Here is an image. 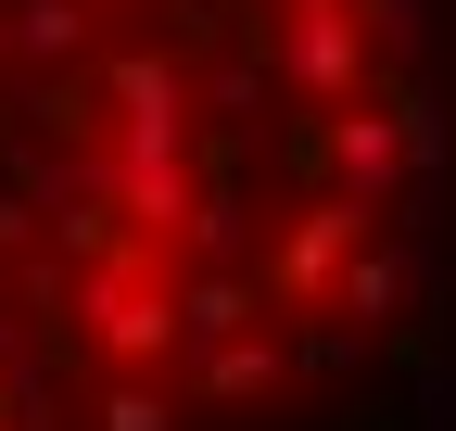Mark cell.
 <instances>
[{"mask_svg":"<svg viewBox=\"0 0 456 431\" xmlns=\"http://www.w3.org/2000/svg\"><path fill=\"white\" fill-rule=\"evenodd\" d=\"M0 431H456V0H0Z\"/></svg>","mask_w":456,"mask_h":431,"instance_id":"cell-1","label":"cell"}]
</instances>
